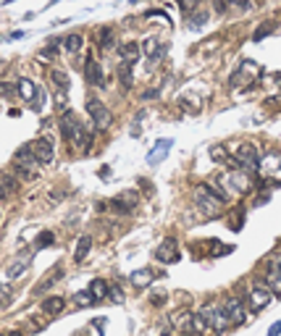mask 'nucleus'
Segmentation results:
<instances>
[{"mask_svg":"<svg viewBox=\"0 0 281 336\" xmlns=\"http://www.w3.org/2000/svg\"><path fill=\"white\" fill-rule=\"evenodd\" d=\"M270 32H274V26H270V24L266 21L263 26H258V32L252 34V39H263V37H266V34H270Z\"/></svg>","mask_w":281,"mask_h":336,"instance_id":"nucleus-40","label":"nucleus"},{"mask_svg":"<svg viewBox=\"0 0 281 336\" xmlns=\"http://www.w3.org/2000/svg\"><path fill=\"white\" fill-rule=\"evenodd\" d=\"M270 300H274L270 289L255 287L252 292H250V297H247V305H250V310H252V313H260L263 308H268V305H270Z\"/></svg>","mask_w":281,"mask_h":336,"instance_id":"nucleus-9","label":"nucleus"},{"mask_svg":"<svg viewBox=\"0 0 281 336\" xmlns=\"http://www.w3.org/2000/svg\"><path fill=\"white\" fill-rule=\"evenodd\" d=\"M158 95H160V89H148V92L142 95V100H155Z\"/></svg>","mask_w":281,"mask_h":336,"instance_id":"nucleus-44","label":"nucleus"},{"mask_svg":"<svg viewBox=\"0 0 281 336\" xmlns=\"http://www.w3.org/2000/svg\"><path fill=\"white\" fill-rule=\"evenodd\" d=\"M155 279H158V276H155V271H152V268H140V271H134V273H132V284H134L137 289L150 287V284H152Z\"/></svg>","mask_w":281,"mask_h":336,"instance_id":"nucleus-16","label":"nucleus"},{"mask_svg":"<svg viewBox=\"0 0 281 336\" xmlns=\"http://www.w3.org/2000/svg\"><path fill=\"white\" fill-rule=\"evenodd\" d=\"M90 294H92V297H95L98 302H100V300H106V297H108V281L95 279V281L90 284Z\"/></svg>","mask_w":281,"mask_h":336,"instance_id":"nucleus-26","label":"nucleus"},{"mask_svg":"<svg viewBox=\"0 0 281 336\" xmlns=\"http://www.w3.org/2000/svg\"><path fill=\"white\" fill-rule=\"evenodd\" d=\"M64 308H66V300L58 297V294H50V297L42 300V313L45 315H58Z\"/></svg>","mask_w":281,"mask_h":336,"instance_id":"nucleus-18","label":"nucleus"},{"mask_svg":"<svg viewBox=\"0 0 281 336\" xmlns=\"http://www.w3.org/2000/svg\"><path fill=\"white\" fill-rule=\"evenodd\" d=\"M29 150H32V155L37 158L40 166H48V163L56 160V150H53V142H50L48 137H40L34 139L32 145H29Z\"/></svg>","mask_w":281,"mask_h":336,"instance_id":"nucleus-7","label":"nucleus"},{"mask_svg":"<svg viewBox=\"0 0 281 336\" xmlns=\"http://www.w3.org/2000/svg\"><path fill=\"white\" fill-rule=\"evenodd\" d=\"M60 134H64V139H68V145L74 147V150H90L92 147V137H90V131L84 129V124L71 113H64L60 116Z\"/></svg>","mask_w":281,"mask_h":336,"instance_id":"nucleus-1","label":"nucleus"},{"mask_svg":"<svg viewBox=\"0 0 281 336\" xmlns=\"http://www.w3.org/2000/svg\"><path fill=\"white\" fill-rule=\"evenodd\" d=\"M142 53L148 55L152 63H155V60H160V42H158L155 37H148V39L142 42Z\"/></svg>","mask_w":281,"mask_h":336,"instance_id":"nucleus-24","label":"nucleus"},{"mask_svg":"<svg viewBox=\"0 0 281 336\" xmlns=\"http://www.w3.org/2000/svg\"><path fill=\"white\" fill-rule=\"evenodd\" d=\"M163 336H171V334H163Z\"/></svg>","mask_w":281,"mask_h":336,"instance_id":"nucleus-50","label":"nucleus"},{"mask_svg":"<svg viewBox=\"0 0 281 336\" xmlns=\"http://www.w3.org/2000/svg\"><path fill=\"white\" fill-rule=\"evenodd\" d=\"M171 326H174V329H179V331H184L186 336H194V315L190 310L174 313L171 315Z\"/></svg>","mask_w":281,"mask_h":336,"instance_id":"nucleus-10","label":"nucleus"},{"mask_svg":"<svg viewBox=\"0 0 281 336\" xmlns=\"http://www.w3.org/2000/svg\"><path fill=\"white\" fill-rule=\"evenodd\" d=\"M118 84L124 92H129L134 87V74H132V66L129 63H118Z\"/></svg>","mask_w":281,"mask_h":336,"instance_id":"nucleus-20","label":"nucleus"},{"mask_svg":"<svg viewBox=\"0 0 281 336\" xmlns=\"http://www.w3.org/2000/svg\"><path fill=\"white\" fill-rule=\"evenodd\" d=\"M64 45H66V50L68 53H76V50H82V45H84V39H82V34H66L64 37Z\"/></svg>","mask_w":281,"mask_h":336,"instance_id":"nucleus-28","label":"nucleus"},{"mask_svg":"<svg viewBox=\"0 0 281 336\" xmlns=\"http://www.w3.org/2000/svg\"><path fill=\"white\" fill-rule=\"evenodd\" d=\"M260 76H263V71H260V66L255 63V60H242V63L236 66V71L232 74V79H228V84L232 87H255Z\"/></svg>","mask_w":281,"mask_h":336,"instance_id":"nucleus-3","label":"nucleus"},{"mask_svg":"<svg viewBox=\"0 0 281 336\" xmlns=\"http://www.w3.org/2000/svg\"><path fill=\"white\" fill-rule=\"evenodd\" d=\"M6 197V189H3V184H0V200H3Z\"/></svg>","mask_w":281,"mask_h":336,"instance_id":"nucleus-47","label":"nucleus"},{"mask_svg":"<svg viewBox=\"0 0 281 336\" xmlns=\"http://www.w3.org/2000/svg\"><path fill=\"white\" fill-rule=\"evenodd\" d=\"M192 197H194V205L200 208L208 218H216L218 216V210H221V205L228 200L224 192H218L213 189L210 184H197L194 192H192Z\"/></svg>","mask_w":281,"mask_h":336,"instance_id":"nucleus-2","label":"nucleus"},{"mask_svg":"<svg viewBox=\"0 0 281 336\" xmlns=\"http://www.w3.org/2000/svg\"><path fill=\"white\" fill-rule=\"evenodd\" d=\"M108 297L113 302H124V289L118 287V284H108Z\"/></svg>","mask_w":281,"mask_h":336,"instance_id":"nucleus-37","label":"nucleus"},{"mask_svg":"<svg viewBox=\"0 0 281 336\" xmlns=\"http://www.w3.org/2000/svg\"><path fill=\"white\" fill-rule=\"evenodd\" d=\"M247 216V213H244V208L242 205H239L236 210H234V218H232V229L234 231H239V229H242V218Z\"/></svg>","mask_w":281,"mask_h":336,"instance_id":"nucleus-38","label":"nucleus"},{"mask_svg":"<svg viewBox=\"0 0 281 336\" xmlns=\"http://www.w3.org/2000/svg\"><path fill=\"white\" fill-rule=\"evenodd\" d=\"M268 289H270V294H281V271L278 268H274V273L268 276Z\"/></svg>","mask_w":281,"mask_h":336,"instance_id":"nucleus-33","label":"nucleus"},{"mask_svg":"<svg viewBox=\"0 0 281 336\" xmlns=\"http://www.w3.org/2000/svg\"><path fill=\"white\" fill-rule=\"evenodd\" d=\"M278 103H281V97H278Z\"/></svg>","mask_w":281,"mask_h":336,"instance_id":"nucleus-51","label":"nucleus"},{"mask_svg":"<svg viewBox=\"0 0 281 336\" xmlns=\"http://www.w3.org/2000/svg\"><path fill=\"white\" fill-rule=\"evenodd\" d=\"M0 184H3V189H6V195H11V192H16V189H18V184H16V179H14L11 174H8V171H6V174H0Z\"/></svg>","mask_w":281,"mask_h":336,"instance_id":"nucleus-34","label":"nucleus"},{"mask_svg":"<svg viewBox=\"0 0 281 336\" xmlns=\"http://www.w3.org/2000/svg\"><path fill=\"white\" fill-rule=\"evenodd\" d=\"M281 334V321H276L274 326H270V329H268V334L266 336H278Z\"/></svg>","mask_w":281,"mask_h":336,"instance_id":"nucleus-43","label":"nucleus"},{"mask_svg":"<svg viewBox=\"0 0 281 336\" xmlns=\"http://www.w3.org/2000/svg\"><path fill=\"white\" fill-rule=\"evenodd\" d=\"M74 302H76V308H92V305H98V300L90 294V289L76 292V294H74Z\"/></svg>","mask_w":281,"mask_h":336,"instance_id":"nucleus-27","label":"nucleus"},{"mask_svg":"<svg viewBox=\"0 0 281 336\" xmlns=\"http://www.w3.org/2000/svg\"><path fill=\"white\" fill-rule=\"evenodd\" d=\"M205 21H208V13H205V11H194V13L190 16V26H192V29H200Z\"/></svg>","mask_w":281,"mask_h":336,"instance_id":"nucleus-36","label":"nucleus"},{"mask_svg":"<svg viewBox=\"0 0 281 336\" xmlns=\"http://www.w3.org/2000/svg\"><path fill=\"white\" fill-rule=\"evenodd\" d=\"M0 95H3V97H16V95H18V89H16V84L0 81Z\"/></svg>","mask_w":281,"mask_h":336,"instance_id":"nucleus-39","label":"nucleus"},{"mask_svg":"<svg viewBox=\"0 0 281 336\" xmlns=\"http://www.w3.org/2000/svg\"><path fill=\"white\" fill-rule=\"evenodd\" d=\"M155 258H158L163 266H174V263H179V244H176L174 237L163 239L158 244V250H155Z\"/></svg>","mask_w":281,"mask_h":336,"instance_id":"nucleus-8","label":"nucleus"},{"mask_svg":"<svg viewBox=\"0 0 281 336\" xmlns=\"http://www.w3.org/2000/svg\"><path fill=\"white\" fill-rule=\"evenodd\" d=\"M29 263H32V255H29V252H22V255H18V260H14L11 266H8L6 276H8V279H18V276H22V273L29 268Z\"/></svg>","mask_w":281,"mask_h":336,"instance_id":"nucleus-15","label":"nucleus"},{"mask_svg":"<svg viewBox=\"0 0 281 336\" xmlns=\"http://www.w3.org/2000/svg\"><path fill=\"white\" fill-rule=\"evenodd\" d=\"M276 268H278V271H281V255H278V258H276Z\"/></svg>","mask_w":281,"mask_h":336,"instance_id":"nucleus-48","label":"nucleus"},{"mask_svg":"<svg viewBox=\"0 0 281 336\" xmlns=\"http://www.w3.org/2000/svg\"><path fill=\"white\" fill-rule=\"evenodd\" d=\"M234 155H236V163L242 168H250V171H255L260 166V152L255 150V145H250V142H242L236 150H234Z\"/></svg>","mask_w":281,"mask_h":336,"instance_id":"nucleus-6","label":"nucleus"},{"mask_svg":"<svg viewBox=\"0 0 281 336\" xmlns=\"http://www.w3.org/2000/svg\"><path fill=\"white\" fill-rule=\"evenodd\" d=\"M150 305H155V308L166 305V292H155V294H150Z\"/></svg>","mask_w":281,"mask_h":336,"instance_id":"nucleus-41","label":"nucleus"},{"mask_svg":"<svg viewBox=\"0 0 281 336\" xmlns=\"http://www.w3.org/2000/svg\"><path fill=\"white\" fill-rule=\"evenodd\" d=\"M84 79H87L90 87H102V81H106V76H102V66L95 58L84 60Z\"/></svg>","mask_w":281,"mask_h":336,"instance_id":"nucleus-11","label":"nucleus"},{"mask_svg":"<svg viewBox=\"0 0 281 336\" xmlns=\"http://www.w3.org/2000/svg\"><path fill=\"white\" fill-rule=\"evenodd\" d=\"M179 8H182V13H194L197 11V3H192V0H184V3H179Z\"/></svg>","mask_w":281,"mask_h":336,"instance_id":"nucleus-42","label":"nucleus"},{"mask_svg":"<svg viewBox=\"0 0 281 336\" xmlns=\"http://www.w3.org/2000/svg\"><path fill=\"white\" fill-rule=\"evenodd\" d=\"M16 89H18V95H22L24 100H29V103H34L37 100V92H40V87L34 84L32 79H26V76H22L16 81Z\"/></svg>","mask_w":281,"mask_h":336,"instance_id":"nucleus-14","label":"nucleus"},{"mask_svg":"<svg viewBox=\"0 0 281 336\" xmlns=\"http://www.w3.org/2000/svg\"><path fill=\"white\" fill-rule=\"evenodd\" d=\"M258 168H268V174L278 171V168H281V152L268 150V155H266V158H260V166H258Z\"/></svg>","mask_w":281,"mask_h":336,"instance_id":"nucleus-21","label":"nucleus"},{"mask_svg":"<svg viewBox=\"0 0 281 336\" xmlns=\"http://www.w3.org/2000/svg\"><path fill=\"white\" fill-rule=\"evenodd\" d=\"M140 53H142V47L137 45V42H124V45H118V55H121V63H134V60L140 58Z\"/></svg>","mask_w":281,"mask_h":336,"instance_id":"nucleus-17","label":"nucleus"},{"mask_svg":"<svg viewBox=\"0 0 281 336\" xmlns=\"http://www.w3.org/2000/svg\"><path fill=\"white\" fill-rule=\"evenodd\" d=\"M171 145H174V139H160L158 145H155V152H150V155H148V160L150 163H158V155H166V150H168Z\"/></svg>","mask_w":281,"mask_h":336,"instance_id":"nucleus-29","label":"nucleus"},{"mask_svg":"<svg viewBox=\"0 0 281 336\" xmlns=\"http://www.w3.org/2000/svg\"><path fill=\"white\" fill-rule=\"evenodd\" d=\"M50 200H64V192H60V189H50Z\"/></svg>","mask_w":281,"mask_h":336,"instance_id":"nucleus-45","label":"nucleus"},{"mask_svg":"<svg viewBox=\"0 0 281 336\" xmlns=\"http://www.w3.org/2000/svg\"><path fill=\"white\" fill-rule=\"evenodd\" d=\"M224 310H226L228 321H232L234 326L244 323V318H247V313H244V305H242V300H239V297H228V300H226V305H224Z\"/></svg>","mask_w":281,"mask_h":336,"instance_id":"nucleus-12","label":"nucleus"},{"mask_svg":"<svg viewBox=\"0 0 281 336\" xmlns=\"http://www.w3.org/2000/svg\"><path fill=\"white\" fill-rule=\"evenodd\" d=\"M95 210H98V213H106V210H108V202H106V200H100L98 205H95Z\"/></svg>","mask_w":281,"mask_h":336,"instance_id":"nucleus-46","label":"nucleus"},{"mask_svg":"<svg viewBox=\"0 0 281 336\" xmlns=\"http://www.w3.org/2000/svg\"><path fill=\"white\" fill-rule=\"evenodd\" d=\"M58 279H64V268H53V271H50V273H48V279H45L42 284H40V287H34V294H42V292H48V289L53 287V284H56Z\"/></svg>","mask_w":281,"mask_h":336,"instance_id":"nucleus-25","label":"nucleus"},{"mask_svg":"<svg viewBox=\"0 0 281 336\" xmlns=\"http://www.w3.org/2000/svg\"><path fill=\"white\" fill-rule=\"evenodd\" d=\"M87 113L92 118V129L95 131H108L110 124H113V116H110V110L100 103L98 97H90L87 100Z\"/></svg>","mask_w":281,"mask_h":336,"instance_id":"nucleus-4","label":"nucleus"},{"mask_svg":"<svg viewBox=\"0 0 281 336\" xmlns=\"http://www.w3.org/2000/svg\"><path fill=\"white\" fill-rule=\"evenodd\" d=\"M208 247H210V258H224L226 252L234 250V247H224V244L218 242V239H210V242H208Z\"/></svg>","mask_w":281,"mask_h":336,"instance_id":"nucleus-31","label":"nucleus"},{"mask_svg":"<svg viewBox=\"0 0 281 336\" xmlns=\"http://www.w3.org/2000/svg\"><path fill=\"white\" fill-rule=\"evenodd\" d=\"M56 108L60 113H68V92H58L56 89Z\"/></svg>","mask_w":281,"mask_h":336,"instance_id":"nucleus-35","label":"nucleus"},{"mask_svg":"<svg viewBox=\"0 0 281 336\" xmlns=\"http://www.w3.org/2000/svg\"><path fill=\"white\" fill-rule=\"evenodd\" d=\"M113 200H116L118 205H121L124 210H126V213H132L134 208L140 205V195H137V192H134V189H126V192H121V195H118V197H113Z\"/></svg>","mask_w":281,"mask_h":336,"instance_id":"nucleus-19","label":"nucleus"},{"mask_svg":"<svg viewBox=\"0 0 281 336\" xmlns=\"http://www.w3.org/2000/svg\"><path fill=\"white\" fill-rule=\"evenodd\" d=\"M98 42H100V47H113L116 42H113V29L110 26H106V29H100L98 32Z\"/></svg>","mask_w":281,"mask_h":336,"instance_id":"nucleus-32","label":"nucleus"},{"mask_svg":"<svg viewBox=\"0 0 281 336\" xmlns=\"http://www.w3.org/2000/svg\"><path fill=\"white\" fill-rule=\"evenodd\" d=\"M14 163H16V168H18V171H26V176H29V179L40 174V163H37V158L32 155L29 145H26V147H22V150H16Z\"/></svg>","mask_w":281,"mask_h":336,"instance_id":"nucleus-5","label":"nucleus"},{"mask_svg":"<svg viewBox=\"0 0 281 336\" xmlns=\"http://www.w3.org/2000/svg\"><path fill=\"white\" fill-rule=\"evenodd\" d=\"M8 336H22V331H11V334H8Z\"/></svg>","mask_w":281,"mask_h":336,"instance_id":"nucleus-49","label":"nucleus"},{"mask_svg":"<svg viewBox=\"0 0 281 336\" xmlns=\"http://www.w3.org/2000/svg\"><path fill=\"white\" fill-rule=\"evenodd\" d=\"M208 326H210L216 334H224L228 326H232V321H228L224 308H210V313H208Z\"/></svg>","mask_w":281,"mask_h":336,"instance_id":"nucleus-13","label":"nucleus"},{"mask_svg":"<svg viewBox=\"0 0 281 336\" xmlns=\"http://www.w3.org/2000/svg\"><path fill=\"white\" fill-rule=\"evenodd\" d=\"M53 242H56V234H53V231H42V234L34 239V250H45V247H50Z\"/></svg>","mask_w":281,"mask_h":336,"instance_id":"nucleus-30","label":"nucleus"},{"mask_svg":"<svg viewBox=\"0 0 281 336\" xmlns=\"http://www.w3.org/2000/svg\"><path fill=\"white\" fill-rule=\"evenodd\" d=\"M90 250H92V237H90V234H84V237L76 242V247H74V260L82 263V260L90 255Z\"/></svg>","mask_w":281,"mask_h":336,"instance_id":"nucleus-23","label":"nucleus"},{"mask_svg":"<svg viewBox=\"0 0 281 336\" xmlns=\"http://www.w3.org/2000/svg\"><path fill=\"white\" fill-rule=\"evenodd\" d=\"M50 81L56 84L58 92H68V87H71L68 74H66V71H60V68H53V71H50Z\"/></svg>","mask_w":281,"mask_h":336,"instance_id":"nucleus-22","label":"nucleus"}]
</instances>
